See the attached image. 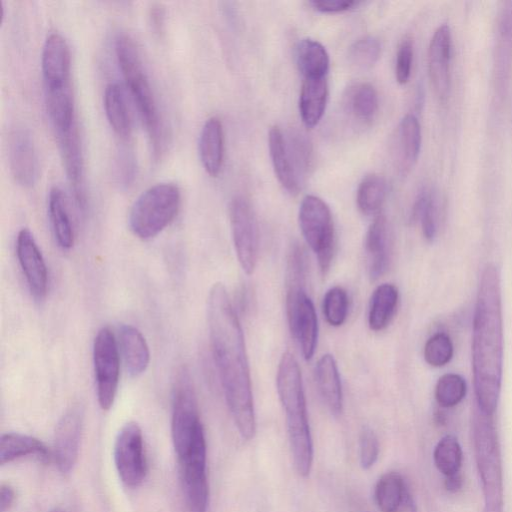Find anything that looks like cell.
<instances>
[{
    "mask_svg": "<svg viewBox=\"0 0 512 512\" xmlns=\"http://www.w3.org/2000/svg\"><path fill=\"white\" fill-rule=\"evenodd\" d=\"M410 498L405 481L397 472L385 473L375 485L374 499L380 512H400Z\"/></svg>",
    "mask_w": 512,
    "mask_h": 512,
    "instance_id": "29",
    "label": "cell"
},
{
    "mask_svg": "<svg viewBox=\"0 0 512 512\" xmlns=\"http://www.w3.org/2000/svg\"><path fill=\"white\" fill-rule=\"evenodd\" d=\"M202 432L204 429L190 377L186 371H181L175 380L171 420L172 442L178 459L188 452Z\"/></svg>",
    "mask_w": 512,
    "mask_h": 512,
    "instance_id": "8",
    "label": "cell"
},
{
    "mask_svg": "<svg viewBox=\"0 0 512 512\" xmlns=\"http://www.w3.org/2000/svg\"><path fill=\"white\" fill-rule=\"evenodd\" d=\"M359 4L355 0H312L309 5L322 13H339L350 10Z\"/></svg>",
    "mask_w": 512,
    "mask_h": 512,
    "instance_id": "44",
    "label": "cell"
},
{
    "mask_svg": "<svg viewBox=\"0 0 512 512\" xmlns=\"http://www.w3.org/2000/svg\"><path fill=\"white\" fill-rule=\"evenodd\" d=\"M345 106L356 120L370 123L378 112L379 101L376 89L369 83L354 84L345 96Z\"/></svg>",
    "mask_w": 512,
    "mask_h": 512,
    "instance_id": "34",
    "label": "cell"
},
{
    "mask_svg": "<svg viewBox=\"0 0 512 512\" xmlns=\"http://www.w3.org/2000/svg\"><path fill=\"white\" fill-rule=\"evenodd\" d=\"M327 99V78L304 79L299 95V113L307 128H313L320 122Z\"/></svg>",
    "mask_w": 512,
    "mask_h": 512,
    "instance_id": "27",
    "label": "cell"
},
{
    "mask_svg": "<svg viewBox=\"0 0 512 512\" xmlns=\"http://www.w3.org/2000/svg\"><path fill=\"white\" fill-rule=\"evenodd\" d=\"M512 66V1L503 2L495 31L494 84L499 100L506 94Z\"/></svg>",
    "mask_w": 512,
    "mask_h": 512,
    "instance_id": "17",
    "label": "cell"
},
{
    "mask_svg": "<svg viewBox=\"0 0 512 512\" xmlns=\"http://www.w3.org/2000/svg\"><path fill=\"white\" fill-rule=\"evenodd\" d=\"M472 366L477 407L493 415L503 371V317L500 274L494 265L482 273L473 320Z\"/></svg>",
    "mask_w": 512,
    "mask_h": 512,
    "instance_id": "2",
    "label": "cell"
},
{
    "mask_svg": "<svg viewBox=\"0 0 512 512\" xmlns=\"http://www.w3.org/2000/svg\"><path fill=\"white\" fill-rule=\"evenodd\" d=\"M206 440L202 432L188 452L178 459L180 482L188 512H206L209 502V486L206 473Z\"/></svg>",
    "mask_w": 512,
    "mask_h": 512,
    "instance_id": "11",
    "label": "cell"
},
{
    "mask_svg": "<svg viewBox=\"0 0 512 512\" xmlns=\"http://www.w3.org/2000/svg\"><path fill=\"white\" fill-rule=\"evenodd\" d=\"M93 364L98 403L103 410H109L119 383L120 351L115 335L108 327H102L95 336Z\"/></svg>",
    "mask_w": 512,
    "mask_h": 512,
    "instance_id": "10",
    "label": "cell"
},
{
    "mask_svg": "<svg viewBox=\"0 0 512 512\" xmlns=\"http://www.w3.org/2000/svg\"><path fill=\"white\" fill-rule=\"evenodd\" d=\"M399 292L393 284H381L373 292L369 311L368 325L373 331H381L390 323L398 304Z\"/></svg>",
    "mask_w": 512,
    "mask_h": 512,
    "instance_id": "32",
    "label": "cell"
},
{
    "mask_svg": "<svg viewBox=\"0 0 512 512\" xmlns=\"http://www.w3.org/2000/svg\"><path fill=\"white\" fill-rule=\"evenodd\" d=\"M492 416L476 407L472 421L473 444L484 494V512H503L502 459Z\"/></svg>",
    "mask_w": 512,
    "mask_h": 512,
    "instance_id": "5",
    "label": "cell"
},
{
    "mask_svg": "<svg viewBox=\"0 0 512 512\" xmlns=\"http://www.w3.org/2000/svg\"><path fill=\"white\" fill-rule=\"evenodd\" d=\"M115 52L121 73L148 133L153 153L158 156L163 148V124L139 50L133 39L120 35L115 42Z\"/></svg>",
    "mask_w": 512,
    "mask_h": 512,
    "instance_id": "4",
    "label": "cell"
},
{
    "mask_svg": "<svg viewBox=\"0 0 512 512\" xmlns=\"http://www.w3.org/2000/svg\"><path fill=\"white\" fill-rule=\"evenodd\" d=\"M466 394V382L458 374L449 373L439 378L435 387V398L442 407L457 405Z\"/></svg>",
    "mask_w": 512,
    "mask_h": 512,
    "instance_id": "39",
    "label": "cell"
},
{
    "mask_svg": "<svg viewBox=\"0 0 512 512\" xmlns=\"http://www.w3.org/2000/svg\"><path fill=\"white\" fill-rule=\"evenodd\" d=\"M51 512H61V511H59V510H54V511H51Z\"/></svg>",
    "mask_w": 512,
    "mask_h": 512,
    "instance_id": "48",
    "label": "cell"
},
{
    "mask_svg": "<svg viewBox=\"0 0 512 512\" xmlns=\"http://www.w3.org/2000/svg\"><path fill=\"white\" fill-rule=\"evenodd\" d=\"M304 284V278H287L286 314L293 338L305 360H310L317 345L318 320Z\"/></svg>",
    "mask_w": 512,
    "mask_h": 512,
    "instance_id": "9",
    "label": "cell"
},
{
    "mask_svg": "<svg viewBox=\"0 0 512 512\" xmlns=\"http://www.w3.org/2000/svg\"><path fill=\"white\" fill-rule=\"evenodd\" d=\"M453 355V345L450 337L445 333H436L430 337L424 347L426 362L434 367L447 364Z\"/></svg>",
    "mask_w": 512,
    "mask_h": 512,
    "instance_id": "41",
    "label": "cell"
},
{
    "mask_svg": "<svg viewBox=\"0 0 512 512\" xmlns=\"http://www.w3.org/2000/svg\"><path fill=\"white\" fill-rule=\"evenodd\" d=\"M229 215L238 261L246 274H252L256 267L259 250L255 213L244 197L236 196L230 202Z\"/></svg>",
    "mask_w": 512,
    "mask_h": 512,
    "instance_id": "12",
    "label": "cell"
},
{
    "mask_svg": "<svg viewBox=\"0 0 512 512\" xmlns=\"http://www.w3.org/2000/svg\"><path fill=\"white\" fill-rule=\"evenodd\" d=\"M60 155L67 178L79 206L85 205L84 163L77 127L56 134Z\"/></svg>",
    "mask_w": 512,
    "mask_h": 512,
    "instance_id": "21",
    "label": "cell"
},
{
    "mask_svg": "<svg viewBox=\"0 0 512 512\" xmlns=\"http://www.w3.org/2000/svg\"><path fill=\"white\" fill-rule=\"evenodd\" d=\"M348 313V296L339 286L330 288L323 298V314L328 324L334 327L341 326Z\"/></svg>",
    "mask_w": 512,
    "mask_h": 512,
    "instance_id": "40",
    "label": "cell"
},
{
    "mask_svg": "<svg viewBox=\"0 0 512 512\" xmlns=\"http://www.w3.org/2000/svg\"><path fill=\"white\" fill-rule=\"evenodd\" d=\"M199 157L205 171L216 177L224 158V132L221 121L211 117L204 123L198 143Z\"/></svg>",
    "mask_w": 512,
    "mask_h": 512,
    "instance_id": "25",
    "label": "cell"
},
{
    "mask_svg": "<svg viewBox=\"0 0 512 512\" xmlns=\"http://www.w3.org/2000/svg\"><path fill=\"white\" fill-rule=\"evenodd\" d=\"M41 69L45 90L71 87V56L66 40L50 34L43 45Z\"/></svg>",
    "mask_w": 512,
    "mask_h": 512,
    "instance_id": "16",
    "label": "cell"
},
{
    "mask_svg": "<svg viewBox=\"0 0 512 512\" xmlns=\"http://www.w3.org/2000/svg\"><path fill=\"white\" fill-rule=\"evenodd\" d=\"M296 62L304 79L327 78L329 55L317 40L305 38L297 44Z\"/></svg>",
    "mask_w": 512,
    "mask_h": 512,
    "instance_id": "30",
    "label": "cell"
},
{
    "mask_svg": "<svg viewBox=\"0 0 512 512\" xmlns=\"http://www.w3.org/2000/svg\"><path fill=\"white\" fill-rule=\"evenodd\" d=\"M16 254L32 296L42 300L48 287L47 267L33 234L27 228L21 229L17 235Z\"/></svg>",
    "mask_w": 512,
    "mask_h": 512,
    "instance_id": "15",
    "label": "cell"
},
{
    "mask_svg": "<svg viewBox=\"0 0 512 512\" xmlns=\"http://www.w3.org/2000/svg\"><path fill=\"white\" fill-rule=\"evenodd\" d=\"M452 35L449 25H440L428 47V74L438 100L445 104L451 87Z\"/></svg>",
    "mask_w": 512,
    "mask_h": 512,
    "instance_id": "14",
    "label": "cell"
},
{
    "mask_svg": "<svg viewBox=\"0 0 512 512\" xmlns=\"http://www.w3.org/2000/svg\"><path fill=\"white\" fill-rule=\"evenodd\" d=\"M421 149V127L412 115L404 116L397 127L395 137V160L401 175H406L415 165Z\"/></svg>",
    "mask_w": 512,
    "mask_h": 512,
    "instance_id": "23",
    "label": "cell"
},
{
    "mask_svg": "<svg viewBox=\"0 0 512 512\" xmlns=\"http://www.w3.org/2000/svg\"><path fill=\"white\" fill-rule=\"evenodd\" d=\"M379 456V441L370 428H364L359 437V461L363 469H370Z\"/></svg>",
    "mask_w": 512,
    "mask_h": 512,
    "instance_id": "43",
    "label": "cell"
},
{
    "mask_svg": "<svg viewBox=\"0 0 512 512\" xmlns=\"http://www.w3.org/2000/svg\"><path fill=\"white\" fill-rule=\"evenodd\" d=\"M276 383L285 412L293 464L300 476L307 477L313 463V442L301 370L290 352H285L280 359Z\"/></svg>",
    "mask_w": 512,
    "mask_h": 512,
    "instance_id": "3",
    "label": "cell"
},
{
    "mask_svg": "<svg viewBox=\"0 0 512 512\" xmlns=\"http://www.w3.org/2000/svg\"><path fill=\"white\" fill-rule=\"evenodd\" d=\"M413 214L420 220L424 236L432 240L437 231L438 216L437 198L432 191L423 190L418 195Z\"/></svg>",
    "mask_w": 512,
    "mask_h": 512,
    "instance_id": "37",
    "label": "cell"
},
{
    "mask_svg": "<svg viewBox=\"0 0 512 512\" xmlns=\"http://www.w3.org/2000/svg\"><path fill=\"white\" fill-rule=\"evenodd\" d=\"M207 318L213 358L225 399L241 437L250 440L256 418L243 331L222 283H215L207 300Z\"/></svg>",
    "mask_w": 512,
    "mask_h": 512,
    "instance_id": "1",
    "label": "cell"
},
{
    "mask_svg": "<svg viewBox=\"0 0 512 512\" xmlns=\"http://www.w3.org/2000/svg\"><path fill=\"white\" fill-rule=\"evenodd\" d=\"M15 500L14 489L8 484H1L0 487V512H7Z\"/></svg>",
    "mask_w": 512,
    "mask_h": 512,
    "instance_id": "45",
    "label": "cell"
},
{
    "mask_svg": "<svg viewBox=\"0 0 512 512\" xmlns=\"http://www.w3.org/2000/svg\"><path fill=\"white\" fill-rule=\"evenodd\" d=\"M104 108L113 131L121 139H128L132 132V120L124 91L119 84L110 83L106 86Z\"/></svg>",
    "mask_w": 512,
    "mask_h": 512,
    "instance_id": "31",
    "label": "cell"
},
{
    "mask_svg": "<svg viewBox=\"0 0 512 512\" xmlns=\"http://www.w3.org/2000/svg\"><path fill=\"white\" fill-rule=\"evenodd\" d=\"M387 195L385 179L378 174H370L363 178L357 190V205L360 211L370 215L379 211Z\"/></svg>",
    "mask_w": 512,
    "mask_h": 512,
    "instance_id": "35",
    "label": "cell"
},
{
    "mask_svg": "<svg viewBox=\"0 0 512 512\" xmlns=\"http://www.w3.org/2000/svg\"><path fill=\"white\" fill-rule=\"evenodd\" d=\"M413 63V39L405 36L397 49L395 77L399 84H406L411 76Z\"/></svg>",
    "mask_w": 512,
    "mask_h": 512,
    "instance_id": "42",
    "label": "cell"
},
{
    "mask_svg": "<svg viewBox=\"0 0 512 512\" xmlns=\"http://www.w3.org/2000/svg\"><path fill=\"white\" fill-rule=\"evenodd\" d=\"M287 275H296V274H287ZM297 275H303V274H297Z\"/></svg>",
    "mask_w": 512,
    "mask_h": 512,
    "instance_id": "47",
    "label": "cell"
},
{
    "mask_svg": "<svg viewBox=\"0 0 512 512\" xmlns=\"http://www.w3.org/2000/svg\"><path fill=\"white\" fill-rule=\"evenodd\" d=\"M433 459L437 469L449 476L458 473L462 465V449L456 437L446 435L435 446Z\"/></svg>",
    "mask_w": 512,
    "mask_h": 512,
    "instance_id": "36",
    "label": "cell"
},
{
    "mask_svg": "<svg viewBox=\"0 0 512 512\" xmlns=\"http://www.w3.org/2000/svg\"><path fill=\"white\" fill-rule=\"evenodd\" d=\"M83 413L79 407L70 408L59 420L54 436L53 457L60 471L69 472L76 463Z\"/></svg>",
    "mask_w": 512,
    "mask_h": 512,
    "instance_id": "18",
    "label": "cell"
},
{
    "mask_svg": "<svg viewBox=\"0 0 512 512\" xmlns=\"http://www.w3.org/2000/svg\"><path fill=\"white\" fill-rule=\"evenodd\" d=\"M462 483H463L462 477H461L460 473L458 472V473L446 476L445 488L449 492H457L461 489Z\"/></svg>",
    "mask_w": 512,
    "mask_h": 512,
    "instance_id": "46",
    "label": "cell"
},
{
    "mask_svg": "<svg viewBox=\"0 0 512 512\" xmlns=\"http://www.w3.org/2000/svg\"><path fill=\"white\" fill-rule=\"evenodd\" d=\"M180 199V190L173 183L149 187L131 207L129 226L133 234L143 240L157 236L175 218Z\"/></svg>",
    "mask_w": 512,
    "mask_h": 512,
    "instance_id": "6",
    "label": "cell"
},
{
    "mask_svg": "<svg viewBox=\"0 0 512 512\" xmlns=\"http://www.w3.org/2000/svg\"><path fill=\"white\" fill-rule=\"evenodd\" d=\"M119 351L131 376L141 375L150 362V351L142 333L132 325H122L118 332Z\"/></svg>",
    "mask_w": 512,
    "mask_h": 512,
    "instance_id": "26",
    "label": "cell"
},
{
    "mask_svg": "<svg viewBox=\"0 0 512 512\" xmlns=\"http://www.w3.org/2000/svg\"><path fill=\"white\" fill-rule=\"evenodd\" d=\"M268 146L278 181L290 194L298 193L301 177L287 145L285 135L278 126H273L269 130Z\"/></svg>",
    "mask_w": 512,
    "mask_h": 512,
    "instance_id": "22",
    "label": "cell"
},
{
    "mask_svg": "<svg viewBox=\"0 0 512 512\" xmlns=\"http://www.w3.org/2000/svg\"><path fill=\"white\" fill-rule=\"evenodd\" d=\"M114 462L121 481L128 487L139 486L146 476L147 464L141 428L126 423L114 443Z\"/></svg>",
    "mask_w": 512,
    "mask_h": 512,
    "instance_id": "13",
    "label": "cell"
},
{
    "mask_svg": "<svg viewBox=\"0 0 512 512\" xmlns=\"http://www.w3.org/2000/svg\"><path fill=\"white\" fill-rule=\"evenodd\" d=\"M298 218L303 237L316 255L321 272L325 274L330 268L335 244L330 208L321 198L307 195L301 201Z\"/></svg>",
    "mask_w": 512,
    "mask_h": 512,
    "instance_id": "7",
    "label": "cell"
},
{
    "mask_svg": "<svg viewBox=\"0 0 512 512\" xmlns=\"http://www.w3.org/2000/svg\"><path fill=\"white\" fill-rule=\"evenodd\" d=\"M33 456L49 461L50 451L40 440L21 433H5L0 439V463L2 465L19 458Z\"/></svg>",
    "mask_w": 512,
    "mask_h": 512,
    "instance_id": "28",
    "label": "cell"
},
{
    "mask_svg": "<svg viewBox=\"0 0 512 512\" xmlns=\"http://www.w3.org/2000/svg\"><path fill=\"white\" fill-rule=\"evenodd\" d=\"M48 210L53 234L62 249H69L74 243L73 228L66 207L63 191L59 187L51 188L48 197Z\"/></svg>",
    "mask_w": 512,
    "mask_h": 512,
    "instance_id": "33",
    "label": "cell"
},
{
    "mask_svg": "<svg viewBox=\"0 0 512 512\" xmlns=\"http://www.w3.org/2000/svg\"><path fill=\"white\" fill-rule=\"evenodd\" d=\"M315 381L318 392L333 415L343 410V392L338 367L331 354L320 357L315 367Z\"/></svg>",
    "mask_w": 512,
    "mask_h": 512,
    "instance_id": "24",
    "label": "cell"
},
{
    "mask_svg": "<svg viewBox=\"0 0 512 512\" xmlns=\"http://www.w3.org/2000/svg\"><path fill=\"white\" fill-rule=\"evenodd\" d=\"M380 53L379 39L374 36H364L350 46L348 59L356 68L366 70L378 61Z\"/></svg>",
    "mask_w": 512,
    "mask_h": 512,
    "instance_id": "38",
    "label": "cell"
},
{
    "mask_svg": "<svg viewBox=\"0 0 512 512\" xmlns=\"http://www.w3.org/2000/svg\"><path fill=\"white\" fill-rule=\"evenodd\" d=\"M9 161L15 181L23 187H31L38 177V161L30 134L23 129L14 131L9 142Z\"/></svg>",
    "mask_w": 512,
    "mask_h": 512,
    "instance_id": "19",
    "label": "cell"
},
{
    "mask_svg": "<svg viewBox=\"0 0 512 512\" xmlns=\"http://www.w3.org/2000/svg\"><path fill=\"white\" fill-rule=\"evenodd\" d=\"M391 240L387 219L378 215L365 236V255L370 278L376 280L387 270L390 262Z\"/></svg>",
    "mask_w": 512,
    "mask_h": 512,
    "instance_id": "20",
    "label": "cell"
}]
</instances>
